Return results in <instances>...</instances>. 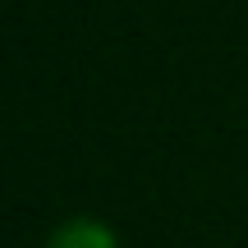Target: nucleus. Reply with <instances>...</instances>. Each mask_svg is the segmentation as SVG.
Segmentation results:
<instances>
[{
  "instance_id": "f257e3e1",
  "label": "nucleus",
  "mask_w": 248,
  "mask_h": 248,
  "mask_svg": "<svg viewBox=\"0 0 248 248\" xmlns=\"http://www.w3.org/2000/svg\"><path fill=\"white\" fill-rule=\"evenodd\" d=\"M46 248H120V239H115V230H110L106 221H97V216H69V221H60L51 230Z\"/></svg>"
}]
</instances>
